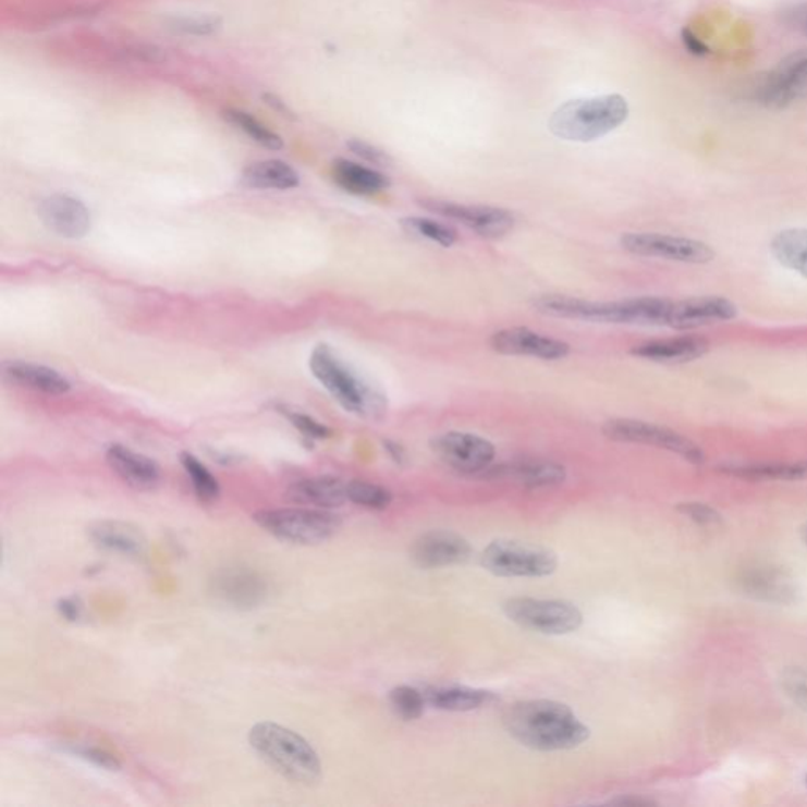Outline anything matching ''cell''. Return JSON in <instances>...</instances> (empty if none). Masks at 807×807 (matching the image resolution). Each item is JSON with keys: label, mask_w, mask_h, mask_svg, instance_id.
Returning a JSON list of instances; mask_svg holds the SVG:
<instances>
[{"label": "cell", "mask_w": 807, "mask_h": 807, "mask_svg": "<svg viewBox=\"0 0 807 807\" xmlns=\"http://www.w3.org/2000/svg\"><path fill=\"white\" fill-rule=\"evenodd\" d=\"M175 30L188 35H210L221 27V20L217 16L179 17L172 23Z\"/></svg>", "instance_id": "37"}, {"label": "cell", "mask_w": 807, "mask_h": 807, "mask_svg": "<svg viewBox=\"0 0 807 807\" xmlns=\"http://www.w3.org/2000/svg\"><path fill=\"white\" fill-rule=\"evenodd\" d=\"M602 433L613 442L637 443V445L671 451V453L685 457L690 464L700 465L705 461V453L697 443L673 429L655 425V423L633 418H612L602 425Z\"/></svg>", "instance_id": "9"}, {"label": "cell", "mask_w": 807, "mask_h": 807, "mask_svg": "<svg viewBox=\"0 0 807 807\" xmlns=\"http://www.w3.org/2000/svg\"><path fill=\"white\" fill-rule=\"evenodd\" d=\"M180 461H182L186 475L192 479L196 496L203 502H215L220 497V482L211 475L209 468L189 453H182Z\"/></svg>", "instance_id": "33"}, {"label": "cell", "mask_w": 807, "mask_h": 807, "mask_svg": "<svg viewBox=\"0 0 807 807\" xmlns=\"http://www.w3.org/2000/svg\"><path fill=\"white\" fill-rule=\"evenodd\" d=\"M682 40L690 54L697 56V58H704V56L710 54V48L699 37H696L693 32L688 29L683 30Z\"/></svg>", "instance_id": "42"}, {"label": "cell", "mask_w": 807, "mask_h": 807, "mask_svg": "<svg viewBox=\"0 0 807 807\" xmlns=\"http://www.w3.org/2000/svg\"><path fill=\"white\" fill-rule=\"evenodd\" d=\"M782 686L793 702L807 711V671L805 669H788L782 676Z\"/></svg>", "instance_id": "36"}, {"label": "cell", "mask_w": 807, "mask_h": 807, "mask_svg": "<svg viewBox=\"0 0 807 807\" xmlns=\"http://www.w3.org/2000/svg\"><path fill=\"white\" fill-rule=\"evenodd\" d=\"M676 510L688 516L694 523L700 525H718L722 521L721 514L717 510L711 509V506L705 505V503H680Z\"/></svg>", "instance_id": "39"}, {"label": "cell", "mask_w": 807, "mask_h": 807, "mask_svg": "<svg viewBox=\"0 0 807 807\" xmlns=\"http://www.w3.org/2000/svg\"><path fill=\"white\" fill-rule=\"evenodd\" d=\"M412 560L423 570L463 565L472 557V546L461 535L449 530H432L421 535L412 546Z\"/></svg>", "instance_id": "15"}, {"label": "cell", "mask_w": 807, "mask_h": 807, "mask_svg": "<svg viewBox=\"0 0 807 807\" xmlns=\"http://www.w3.org/2000/svg\"><path fill=\"white\" fill-rule=\"evenodd\" d=\"M418 204L431 213L465 225L479 237L492 240L505 237L516 224L514 215L510 210L502 209V207L460 204L440 199H421L418 200Z\"/></svg>", "instance_id": "11"}, {"label": "cell", "mask_w": 807, "mask_h": 807, "mask_svg": "<svg viewBox=\"0 0 807 807\" xmlns=\"http://www.w3.org/2000/svg\"><path fill=\"white\" fill-rule=\"evenodd\" d=\"M224 119L228 120L229 123H232L235 129L242 130L246 136L252 137V139L256 140L257 144L266 147V149H283V139H281L277 133L267 129V126L264 125V123H260L259 120L249 115L248 112L237 111V109H229V111L224 112Z\"/></svg>", "instance_id": "32"}, {"label": "cell", "mask_w": 807, "mask_h": 807, "mask_svg": "<svg viewBox=\"0 0 807 807\" xmlns=\"http://www.w3.org/2000/svg\"><path fill=\"white\" fill-rule=\"evenodd\" d=\"M806 785H807V777H806Z\"/></svg>", "instance_id": "48"}, {"label": "cell", "mask_w": 807, "mask_h": 807, "mask_svg": "<svg viewBox=\"0 0 807 807\" xmlns=\"http://www.w3.org/2000/svg\"><path fill=\"white\" fill-rule=\"evenodd\" d=\"M401 225L408 234L431 240L443 248H450L457 242V231L449 223L431 220V218L407 217L401 220Z\"/></svg>", "instance_id": "31"}, {"label": "cell", "mask_w": 807, "mask_h": 807, "mask_svg": "<svg viewBox=\"0 0 807 807\" xmlns=\"http://www.w3.org/2000/svg\"><path fill=\"white\" fill-rule=\"evenodd\" d=\"M333 178L345 192L358 196L377 195L390 186V179L382 172L349 160L334 161Z\"/></svg>", "instance_id": "28"}, {"label": "cell", "mask_w": 807, "mask_h": 807, "mask_svg": "<svg viewBox=\"0 0 807 807\" xmlns=\"http://www.w3.org/2000/svg\"><path fill=\"white\" fill-rule=\"evenodd\" d=\"M628 114V103L622 95L584 98L560 106L549 120V130L560 139L591 143L619 129Z\"/></svg>", "instance_id": "4"}, {"label": "cell", "mask_w": 807, "mask_h": 807, "mask_svg": "<svg viewBox=\"0 0 807 807\" xmlns=\"http://www.w3.org/2000/svg\"><path fill=\"white\" fill-rule=\"evenodd\" d=\"M620 246L629 255L697 266L711 262L717 256L710 245L699 240L673 237L657 232H628L620 239Z\"/></svg>", "instance_id": "10"}, {"label": "cell", "mask_w": 807, "mask_h": 807, "mask_svg": "<svg viewBox=\"0 0 807 807\" xmlns=\"http://www.w3.org/2000/svg\"><path fill=\"white\" fill-rule=\"evenodd\" d=\"M722 474L748 481H802L807 479V461L796 463H729L718 467Z\"/></svg>", "instance_id": "26"}, {"label": "cell", "mask_w": 807, "mask_h": 807, "mask_svg": "<svg viewBox=\"0 0 807 807\" xmlns=\"http://www.w3.org/2000/svg\"><path fill=\"white\" fill-rule=\"evenodd\" d=\"M611 805L650 806V805H653V802H648V799H640V798H616V799H612Z\"/></svg>", "instance_id": "45"}, {"label": "cell", "mask_w": 807, "mask_h": 807, "mask_svg": "<svg viewBox=\"0 0 807 807\" xmlns=\"http://www.w3.org/2000/svg\"><path fill=\"white\" fill-rule=\"evenodd\" d=\"M803 538H805L806 545H807V524L806 527L803 528Z\"/></svg>", "instance_id": "47"}, {"label": "cell", "mask_w": 807, "mask_h": 807, "mask_svg": "<svg viewBox=\"0 0 807 807\" xmlns=\"http://www.w3.org/2000/svg\"><path fill=\"white\" fill-rule=\"evenodd\" d=\"M432 453L461 474H481L491 467L496 447L478 433L450 431L432 437Z\"/></svg>", "instance_id": "12"}, {"label": "cell", "mask_w": 807, "mask_h": 807, "mask_svg": "<svg viewBox=\"0 0 807 807\" xmlns=\"http://www.w3.org/2000/svg\"><path fill=\"white\" fill-rule=\"evenodd\" d=\"M58 608L59 612L62 613L66 620H70V622H76V620H80L81 612H83V606H81L80 601H76V599H63V601L59 602Z\"/></svg>", "instance_id": "43"}, {"label": "cell", "mask_w": 807, "mask_h": 807, "mask_svg": "<svg viewBox=\"0 0 807 807\" xmlns=\"http://www.w3.org/2000/svg\"><path fill=\"white\" fill-rule=\"evenodd\" d=\"M347 500L363 509L386 510L393 502V496L383 486L357 479L347 482Z\"/></svg>", "instance_id": "34"}, {"label": "cell", "mask_w": 807, "mask_h": 807, "mask_svg": "<svg viewBox=\"0 0 807 807\" xmlns=\"http://www.w3.org/2000/svg\"><path fill=\"white\" fill-rule=\"evenodd\" d=\"M285 417L289 421L298 429L303 436L309 437V439L322 440L330 437V429L323 426L322 423L317 419L309 417V415L302 414V412L284 411Z\"/></svg>", "instance_id": "38"}, {"label": "cell", "mask_w": 807, "mask_h": 807, "mask_svg": "<svg viewBox=\"0 0 807 807\" xmlns=\"http://www.w3.org/2000/svg\"><path fill=\"white\" fill-rule=\"evenodd\" d=\"M383 447H386L387 453L390 454V457L394 461V463L404 464L405 460H407V454H405V450L403 449V447L400 445V443L391 442V440H386V442H383Z\"/></svg>", "instance_id": "44"}, {"label": "cell", "mask_w": 807, "mask_h": 807, "mask_svg": "<svg viewBox=\"0 0 807 807\" xmlns=\"http://www.w3.org/2000/svg\"><path fill=\"white\" fill-rule=\"evenodd\" d=\"M481 566L499 577H548L559 559L551 549L514 539H496L481 553Z\"/></svg>", "instance_id": "7"}, {"label": "cell", "mask_w": 807, "mask_h": 807, "mask_svg": "<svg viewBox=\"0 0 807 807\" xmlns=\"http://www.w3.org/2000/svg\"><path fill=\"white\" fill-rule=\"evenodd\" d=\"M390 704L393 710L405 721H415L425 713V694L412 686H398L390 693Z\"/></svg>", "instance_id": "35"}, {"label": "cell", "mask_w": 807, "mask_h": 807, "mask_svg": "<svg viewBox=\"0 0 807 807\" xmlns=\"http://www.w3.org/2000/svg\"><path fill=\"white\" fill-rule=\"evenodd\" d=\"M91 541L105 551L129 559H140L147 552V539L133 524L122 521H100L89 528Z\"/></svg>", "instance_id": "24"}, {"label": "cell", "mask_w": 807, "mask_h": 807, "mask_svg": "<svg viewBox=\"0 0 807 807\" xmlns=\"http://www.w3.org/2000/svg\"><path fill=\"white\" fill-rule=\"evenodd\" d=\"M770 249L779 264L807 278V229L779 232Z\"/></svg>", "instance_id": "30"}, {"label": "cell", "mask_w": 807, "mask_h": 807, "mask_svg": "<svg viewBox=\"0 0 807 807\" xmlns=\"http://www.w3.org/2000/svg\"><path fill=\"white\" fill-rule=\"evenodd\" d=\"M349 149L354 151L357 157L363 158V160L368 161V163L377 164V166H389L390 164V157L386 154V151H382L380 149H377V147L371 146V144L363 143V140L354 139L351 140V143L347 144Z\"/></svg>", "instance_id": "41"}, {"label": "cell", "mask_w": 807, "mask_h": 807, "mask_svg": "<svg viewBox=\"0 0 807 807\" xmlns=\"http://www.w3.org/2000/svg\"><path fill=\"white\" fill-rule=\"evenodd\" d=\"M672 299L636 297L615 302H595L570 295L546 294L531 299L539 315L557 319L583 320L612 326H668Z\"/></svg>", "instance_id": "2"}, {"label": "cell", "mask_w": 807, "mask_h": 807, "mask_svg": "<svg viewBox=\"0 0 807 807\" xmlns=\"http://www.w3.org/2000/svg\"><path fill=\"white\" fill-rule=\"evenodd\" d=\"M503 724L525 748L553 753L570 750L587 742L590 729L570 707L553 700H525L503 714Z\"/></svg>", "instance_id": "1"}, {"label": "cell", "mask_w": 807, "mask_h": 807, "mask_svg": "<svg viewBox=\"0 0 807 807\" xmlns=\"http://www.w3.org/2000/svg\"><path fill=\"white\" fill-rule=\"evenodd\" d=\"M506 619L521 628L563 636L583 626V612L560 599L511 598L503 604Z\"/></svg>", "instance_id": "8"}, {"label": "cell", "mask_w": 807, "mask_h": 807, "mask_svg": "<svg viewBox=\"0 0 807 807\" xmlns=\"http://www.w3.org/2000/svg\"><path fill=\"white\" fill-rule=\"evenodd\" d=\"M243 185L257 189H291L298 186L299 178L292 166L280 160L257 161L245 168Z\"/></svg>", "instance_id": "29"}, {"label": "cell", "mask_w": 807, "mask_h": 807, "mask_svg": "<svg viewBox=\"0 0 807 807\" xmlns=\"http://www.w3.org/2000/svg\"><path fill=\"white\" fill-rule=\"evenodd\" d=\"M211 594L231 608L253 609L264 601L267 584L255 571L229 568L220 571L211 580Z\"/></svg>", "instance_id": "18"}, {"label": "cell", "mask_w": 807, "mask_h": 807, "mask_svg": "<svg viewBox=\"0 0 807 807\" xmlns=\"http://www.w3.org/2000/svg\"><path fill=\"white\" fill-rule=\"evenodd\" d=\"M313 376L344 411L358 417H375L383 411V398L327 344L316 345L309 357Z\"/></svg>", "instance_id": "5"}, {"label": "cell", "mask_w": 807, "mask_h": 807, "mask_svg": "<svg viewBox=\"0 0 807 807\" xmlns=\"http://www.w3.org/2000/svg\"><path fill=\"white\" fill-rule=\"evenodd\" d=\"M739 590L757 601L788 604L795 601L796 588L784 571L771 566H756L743 571L738 577Z\"/></svg>", "instance_id": "19"}, {"label": "cell", "mask_w": 807, "mask_h": 807, "mask_svg": "<svg viewBox=\"0 0 807 807\" xmlns=\"http://www.w3.org/2000/svg\"><path fill=\"white\" fill-rule=\"evenodd\" d=\"M738 308L724 297H690L673 299L668 327L673 330H696L735 319Z\"/></svg>", "instance_id": "16"}, {"label": "cell", "mask_w": 807, "mask_h": 807, "mask_svg": "<svg viewBox=\"0 0 807 807\" xmlns=\"http://www.w3.org/2000/svg\"><path fill=\"white\" fill-rule=\"evenodd\" d=\"M288 499L311 509H338L347 502V482L333 477L299 479L288 489Z\"/></svg>", "instance_id": "25"}, {"label": "cell", "mask_w": 807, "mask_h": 807, "mask_svg": "<svg viewBox=\"0 0 807 807\" xmlns=\"http://www.w3.org/2000/svg\"><path fill=\"white\" fill-rule=\"evenodd\" d=\"M488 477L511 479L525 488H552L565 481L566 470L562 464L553 463V461L523 460L497 465L488 472Z\"/></svg>", "instance_id": "22"}, {"label": "cell", "mask_w": 807, "mask_h": 807, "mask_svg": "<svg viewBox=\"0 0 807 807\" xmlns=\"http://www.w3.org/2000/svg\"><path fill=\"white\" fill-rule=\"evenodd\" d=\"M248 739L257 756L288 781L315 785L322 778L316 749L297 732L274 722H259Z\"/></svg>", "instance_id": "3"}, {"label": "cell", "mask_w": 807, "mask_h": 807, "mask_svg": "<svg viewBox=\"0 0 807 807\" xmlns=\"http://www.w3.org/2000/svg\"><path fill=\"white\" fill-rule=\"evenodd\" d=\"M710 351V343L700 337H678L669 340L647 341L631 349L634 357L664 365H682L704 357Z\"/></svg>", "instance_id": "23"}, {"label": "cell", "mask_w": 807, "mask_h": 807, "mask_svg": "<svg viewBox=\"0 0 807 807\" xmlns=\"http://www.w3.org/2000/svg\"><path fill=\"white\" fill-rule=\"evenodd\" d=\"M255 521L271 537L302 546L327 541L341 527L340 516L319 509L262 510Z\"/></svg>", "instance_id": "6"}, {"label": "cell", "mask_w": 807, "mask_h": 807, "mask_svg": "<svg viewBox=\"0 0 807 807\" xmlns=\"http://www.w3.org/2000/svg\"><path fill=\"white\" fill-rule=\"evenodd\" d=\"M106 461L122 481L139 491H150L160 482L161 472L157 463L126 447H109L106 451Z\"/></svg>", "instance_id": "20"}, {"label": "cell", "mask_w": 807, "mask_h": 807, "mask_svg": "<svg viewBox=\"0 0 807 807\" xmlns=\"http://www.w3.org/2000/svg\"><path fill=\"white\" fill-rule=\"evenodd\" d=\"M426 704L443 711H474L496 702L497 696L485 689L467 688V686H433L426 689Z\"/></svg>", "instance_id": "27"}, {"label": "cell", "mask_w": 807, "mask_h": 807, "mask_svg": "<svg viewBox=\"0 0 807 807\" xmlns=\"http://www.w3.org/2000/svg\"><path fill=\"white\" fill-rule=\"evenodd\" d=\"M41 221L49 231L63 239H83L89 234L90 211L83 200L69 195H52L40 204Z\"/></svg>", "instance_id": "17"}, {"label": "cell", "mask_w": 807, "mask_h": 807, "mask_svg": "<svg viewBox=\"0 0 807 807\" xmlns=\"http://www.w3.org/2000/svg\"><path fill=\"white\" fill-rule=\"evenodd\" d=\"M493 352L509 357H531L557 362L568 357L571 345L557 338L546 337L527 329V327H510L496 331L489 340Z\"/></svg>", "instance_id": "14"}, {"label": "cell", "mask_w": 807, "mask_h": 807, "mask_svg": "<svg viewBox=\"0 0 807 807\" xmlns=\"http://www.w3.org/2000/svg\"><path fill=\"white\" fill-rule=\"evenodd\" d=\"M793 20H795V23L798 24V27H802L803 30L807 34V7L802 10H796L795 15H793Z\"/></svg>", "instance_id": "46"}, {"label": "cell", "mask_w": 807, "mask_h": 807, "mask_svg": "<svg viewBox=\"0 0 807 807\" xmlns=\"http://www.w3.org/2000/svg\"><path fill=\"white\" fill-rule=\"evenodd\" d=\"M2 376L12 386L40 391L49 396H60L72 390V383L65 376L37 363L5 362L2 365Z\"/></svg>", "instance_id": "21"}, {"label": "cell", "mask_w": 807, "mask_h": 807, "mask_svg": "<svg viewBox=\"0 0 807 807\" xmlns=\"http://www.w3.org/2000/svg\"><path fill=\"white\" fill-rule=\"evenodd\" d=\"M807 98V54L793 56L757 81L754 100L768 109H784Z\"/></svg>", "instance_id": "13"}, {"label": "cell", "mask_w": 807, "mask_h": 807, "mask_svg": "<svg viewBox=\"0 0 807 807\" xmlns=\"http://www.w3.org/2000/svg\"><path fill=\"white\" fill-rule=\"evenodd\" d=\"M72 753L77 754L83 759L89 760V762L97 765V767L105 768V770L115 771L120 768L119 760L103 749L77 746V748H72Z\"/></svg>", "instance_id": "40"}]
</instances>
